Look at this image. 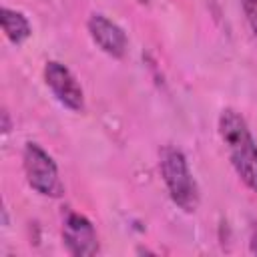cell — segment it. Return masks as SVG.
<instances>
[{
	"label": "cell",
	"instance_id": "6da1fadb",
	"mask_svg": "<svg viewBox=\"0 0 257 257\" xmlns=\"http://www.w3.org/2000/svg\"><path fill=\"white\" fill-rule=\"evenodd\" d=\"M219 135L235 173L251 191L257 193V143L247 120L237 110L225 108L219 116Z\"/></svg>",
	"mask_w": 257,
	"mask_h": 257
},
{
	"label": "cell",
	"instance_id": "7a4b0ae2",
	"mask_svg": "<svg viewBox=\"0 0 257 257\" xmlns=\"http://www.w3.org/2000/svg\"><path fill=\"white\" fill-rule=\"evenodd\" d=\"M159 169L171 201L185 213H195L199 207V187L183 151L171 145L163 147L159 153Z\"/></svg>",
	"mask_w": 257,
	"mask_h": 257
},
{
	"label": "cell",
	"instance_id": "3957f363",
	"mask_svg": "<svg viewBox=\"0 0 257 257\" xmlns=\"http://www.w3.org/2000/svg\"><path fill=\"white\" fill-rule=\"evenodd\" d=\"M22 167L28 185L42 197L58 199L64 195V185L54 159L36 143H26L22 151Z\"/></svg>",
	"mask_w": 257,
	"mask_h": 257
},
{
	"label": "cell",
	"instance_id": "277c9868",
	"mask_svg": "<svg viewBox=\"0 0 257 257\" xmlns=\"http://www.w3.org/2000/svg\"><path fill=\"white\" fill-rule=\"evenodd\" d=\"M44 82L46 86L50 88V92L54 94V98L74 110V112H80L84 108V92H82V86L78 84L76 76L62 64V62H56V60H48L44 64Z\"/></svg>",
	"mask_w": 257,
	"mask_h": 257
},
{
	"label": "cell",
	"instance_id": "5b68a950",
	"mask_svg": "<svg viewBox=\"0 0 257 257\" xmlns=\"http://www.w3.org/2000/svg\"><path fill=\"white\" fill-rule=\"evenodd\" d=\"M62 241L68 253L74 257H90L98 253V237L94 225L76 211H68L62 219Z\"/></svg>",
	"mask_w": 257,
	"mask_h": 257
},
{
	"label": "cell",
	"instance_id": "8992f818",
	"mask_svg": "<svg viewBox=\"0 0 257 257\" xmlns=\"http://www.w3.org/2000/svg\"><path fill=\"white\" fill-rule=\"evenodd\" d=\"M86 26H88L90 38L94 40V44L102 52H106L112 58H122L126 54L128 38H126L124 30L116 22H112L104 14H92L88 18Z\"/></svg>",
	"mask_w": 257,
	"mask_h": 257
},
{
	"label": "cell",
	"instance_id": "52a82bcc",
	"mask_svg": "<svg viewBox=\"0 0 257 257\" xmlns=\"http://www.w3.org/2000/svg\"><path fill=\"white\" fill-rule=\"evenodd\" d=\"M0 22H2V30H4L6 38L12 44H22L30 36V22L18 10H12V8L4 6L2 12H0Z\"/></svg>",
	"mask_w": 257,
	"mask_h": 257
},
{
	"label": "cell",
	"instance_id": "ba28073f",
	"mask_svg": "<svg viewBox=\"0 0 257 257\" xmlns=\"http://www.w3.org/2000/svg\"><path fill=\"white\" fill-rule=\"evenodd\" d=\"M241 4L245 10V16H247V20H249V24L257 36V0H241Z\"/></svg>",
	"mask_w": 257,
	"mask_h": 257
},
{
	"label": "cell",
	"instance_id": "9c48e42d",
	"mask_svg": "<svg viewBox=\"0 0 257 257\" xmlns=\"http://www.w3.org/2000/svg\"><path fill=\"white\" fill-rule=\"evenodd\" d=\"M249 249H251V253H253V255H257V231H255V233H253V237H251Z\"/></svg>",
	"mask_w": 257,
	"mask_h": 257
},
{
	"label": "cell",
	"instance_id": "30bf717a",
	"mask_svg": "<svg viewBox=\"0 0 257 257\" xmlns=\"http://www.w3.org/2000/svg\"><path fill=\"white\" fill-rule=\"evenodd\" d=\"M2 116H4V133H8V131H10V124H8V112L4 110Z\"/></svg>",
	"mask_w": 257,
	"mask_h": 257
},
{
	"label": "cell",
	"instance_id": "8fae6325",
	"mask_svg": "<svg viewBox=\"0 0 257 257\" xmlns=\"http://www.w3.org/2000/svg\"><path fill=\"white\" fill-rule=\"evenodd\" d=\"M139 2H147V0H139Z\"/></svg>",
	"mask_w": 257,
	"mask_h": 257
}]
</instances>
